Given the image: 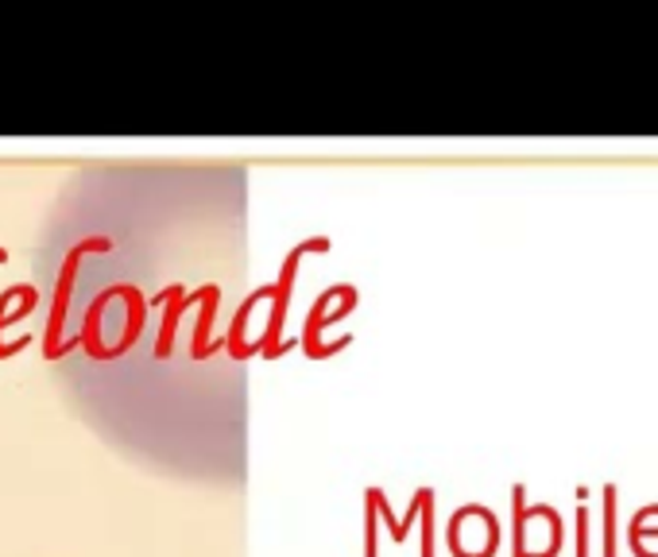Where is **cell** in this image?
<instances>
[{
    "label": "cell",
    "mask_w": 658,
    "mask_h": 557,
    "mask_svg": "<svg viewBox=\"0 0 658 557\" xmlns=\"http://www.w3.org/2000/svg\"><path fill=\"white\" fill-rule=\"evenodd\" d=\"M35 275L50 376L86 427L159 476L237 488L245 167H86L50 205Z\"/></svg>",
    "instance_id": "obj_1"
},
{
    "label": "cell",
    "mask_w": 658,
    "mask_h": 557,
    "mask_svg": "<svg viewBox=\"0 0 658 557\" xmlns=\"http://www.w3.org/2000/svg\"><path fill=\"white\" fill-rule=\"evenodd\" d=\"M604 557H616V488H604Z\"/></svg>",
    "instance_id": "obj_2"
}]
</instances>
